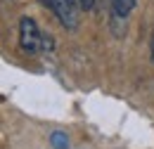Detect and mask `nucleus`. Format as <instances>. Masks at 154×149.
Listing matches in <instances>:
<instances>
[{
	"label": "nucleus",
	"instance_id": "obj_2",
	"mask_svg": "<svg viewBox=\"0 0 154 149\" xmlns=\"http://www.w3.org/2000/svg\"><path fill=\"white\" fill-rule=\"evenodd\" d=\"M40 43H43V36H40L36 21L31 17H24L19 21V45H21V50L29 52V55H33V52H38Z\"/></svg>",
	"mask_w": 154,
	"mask_h": 149
},
{
	"label": "nucleus",
	"instance_id": "obj_5",
	"mask_svg": "<svg viewBox=\"0 0 154 149\" xmlns=\"http://www.w3.org/2000/svg\"><path fill=\"white\" fill-rule=\"evenodd\" d=\"M78 5H81L83 10H90V7L95 5V0H78Z\"/></svg>",
	"mask_w": 154,
	"mask_h": 149
},
{
	"label": "nucleus",
	"instance_id": "obj_4",
	"mask_svg": "<svg viewBox=\"0 0 154 149\" xmlns=\"http://www.w3.org/2000/svg\"><path fill=\"white\" fill-rule=\"evenodd\" d=\"M52 147L55 149H66L69 147V140L64 132H52Z\"/></svg>",
	"mask_w": 154,
	"mask_h": 149
},
{
	"label": "nucleus",
	"instance_id": "obj_6",
	"mask_svg": "<svg viewBox=\"0 0 154 149\" xmlns=\"http://www.w3.org/2000/svg\"><path fill=\"white\" fill-rule=\"evenodd\" d=\"M149 52H152V62H154V31H152V43H149Z\"/></svg>",
	"mask_w": 154,
	"mask_h": 149
},
{
	"label": "nucleus",
	"instance_id": "obj_3",
	"mask_svg": "<svg viewBox=\"0 0 154 149\" xmlns=\"http://www.w3.org/2000/svg\"><path fill=\"white\" fill-rule=\"evenodd\" d=\"M137 0H112V10H114V19L116 21H123L126 14L135 7Z\"/></svg>",
	"mask_w": 154,
	"mask_h": 149
},
{
	"label": "nucleus",
	"instance_id": "obj_1",
	"mask_svg": "<svg viewBox=\"0 0 154 149\" xmlns=\"http://www.w3.org/2000/svg\"><path fill=\"white\" fill-rule=\"evenodd\" d=\"M43 2L55 12V17L62 21L64 29L74 31L78 26V0H43Z\"/></svg>",
	"mask_w": 154,
	"mask_h": 149
}]
</instances>
